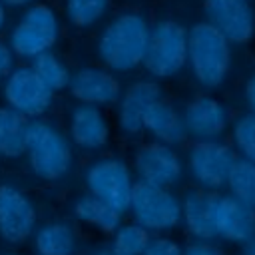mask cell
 <instances>
[{
  "label": "cell",
  "instance_id": "4",
  "mask_svg": "<svg viewBox=\"0 0 255 255\" xmlns=\"http://www.w3.org/2000/svg\"><path fill=\"white\" fill-rule=\"evenodd\" d=\"M187 66V30L175 20H159L149 28L143 68L149 76L173 78Z\"/></svg>",
  "mask_w": 255,
  "mask_h": 255
},
{
  "label": "cell",
  "instance_id": "16",
  "mask_svg": "<svg viewBox=\"0 0 255 255\" xmlns=\"http://www.w3.org/2000/svg\"><path fill=\"white\" fill-rule=\"evenodd\" d=\"M217 201H219V193L203 187L189 189L181 199V221L197 241H209L217 237V229H215Z\"/></svg>",
  "mask_w": 255,
  "mask_h": 255
},
{
  "label": "cell",
  "instance_id": "24",
  "mask_svg": "<svg viewBox=\"0 0 255 255\" xmlns=\"http://www.w3.org/2000/svg\"><path fill=\"white\" fill-rule=\"evenodd\" d=\"M32 68L52 92H60V90L68 88V84H70L72 74L68 72L66 64L52 52H44V54L36 56L32 60Z\"/></svg>",
  "mask_w": 255,
  "mask_h": 255
},
{
  "label": "cell",
  "instance_id": "8",
  "mask_svg": "<svg viewBox=\"0 0 255 255\" xmlns=\"http://www.w3.org/2000/svg\"><path fill=\"white\" fill-rule=\"evenodd\" d=\"M237 155L231 145L221 139L195 141L187 151V169L193 181L209 191H215L227 183L229 171Z\"/></svg>",
  "mask_w": 255,
  "mask_h": 255
},
{
  "label": "cell",
  "instance_id": "29",
  "mask_svg": "<svg viewBox=\"0 0 255 255\" xmlns=\"http://www.w3.org/2000/svg\"><path fill=\"white\" fill-rule=\"evenodd\" d=\"M183 255H223L217 247L209 245L207 241H195V243H189L183 251Z\"/></svg>",
  "mask_w": 255,
  "mask_h": 255
},
{
  "label": "cell",
  "instance_id": "35",
  "mask_svg": "<svg viewBox=\"0 0 255 255\" xmlns=\"http://www.w3.org/2000/svg\"><path fill=\"white\" fill-rule=\"evenodd\" d=\"M4 24H6V10H4V4L0 2V30L4 28Z\"/></svg>",
  "mask_w": 255,
  "mask_h": 255
},
{
  "label": "cell",
  "instance_id": "2",
  "mask_svg": "<svg viewBox=\"0 0 255 255\" xmlns=\"http://www.w3.org/2000/svg\"><path fill=\"white\" fill-rule=\"evenodd\" d=\"M187 66L205 90L219 88L231 68V42L207 20L187 30Z\"/></svg>",
  "mask_w": 255,
  "mask_h": 255
},
{
  "label": "cell",
  "instance_id": "10",
  "mask_svg": "<svg viewBox=\"0 0 255 255\" xmlns=\"http://www.w3.org/2000/svg\"><path fill=\"white\" fill-rule=\"evenodd\" d=\"M133 167L137 173V181L157 185V187H173L183 175V161L179 153L159 141L143 143L135 149Z\"/></svg>",
  "mask_w": 255,
  "mask_h": 255
},
{
  "label": "cell",
  "instance_id": "12",
  "mask_svg": "<svg viewBox=\"0 0 255 255\" xmlns=\"http://www.w3.org/2000/svg\"><path fill=\"white\" fill-rule=\"evenodd\" d=\"M36 225V209L24 191L10 183L0 185V235L8 243H22Z\"/></svg>",
  "mask_w": 255,
  "mask_h": 255
},
{
  "label": "cell",
  "instance_id": "19",
  "mask_svg": "<svg viewBox=\"0 0 255 255\" xmlns=\"http://www.w3.org/2000/svg\"><path fill=\"white\" fill-rule=\"evenodd\" d=\"M143 129L159 143L175 145L181 143L187 135L183 126V116L163 98L151 106V110L145 116Z\"/></svg>",
  "mask_w": 255,
  "mask_h": 255
},
{
  "label": "cell",
  "instance_id": "7",
  "mask_svg": "<svg viewBox=\"0 0 255 255\" xmlns=\"http://www.w3.org/2000/svg\"><path fill=\"white\" fill-rule=\"evenodd\" d=\"M133 175L128 163L120 157L96 159L86 169V187L92 195L106 201L120 213L129 209V199L133 191Z\"/></svg>",
  "mask_w": 255,
  "mask_h": 255
},
{
  "label": "cell",
  "instance_id": "25",
  "mask_svg": "<svg viewBox=\"0 0 255 255\" xmlns=\"http://www.w3.org/2000/svg\"><path fill=\"white\" fill-rule=\"evenodd\" d=\"M149 241L151 235L145 227H141L139 223H126L114 231L112 249L120 255H143Z\"/></svg>",
  "mask_w": 255,
  "mask_h": 255
},
{
  "label": "cell",
  "instance_id": "23",
  "mask_svg": "<svg viewBox=\"0 0 255 255\" xmlns=\"http://www.w3.org/2000/svg\"><path fill=\"white\" fill-rule=\"evenodd\" d=\"M225 185L229 187L235 199L255 209V163L253 161L245 157H237Z\"/></svg>",
  "mask_w": 255,
  "mask_h": 255
},
{
  "label": "cell",
  "instance_id": "9",
  "mask_svg": "<svg viewBox=\"0 0 255 255\" xmlns=\"http://www.w3.org/2000/svg\"><path fill=\"white\" fill-rule=\"evenodd\" d=\"M54 92L40 80L32 66H22L12 70L4 82L6 104L20 112L24 118H40L52 106Z\"/></svg>",
  "mask_w": 255,
  "mask_h": 255
},
{
  "label": "cell",
  "instance_id": "3",
  "mask_svg": "<svg viewBox=\"0 0 255 255\" xmlns=\"http://www.w3.org/2000/svg\"><path fill=\"white\" fill-rule=\"evenodd\" d=\"M26 153L32 171L48 181H56L70 171L72 149L66 135L44 120L28 122Z\"/></svg>",
  "mask_w": 255,
  "mask_h": 255
},
{
  "label": "cell",
  "instance_id": "17",
  "mask_svg": "<svg viewBox=\"0 0 255 255\" xmlns=\"http://www.w3.org/2000/svg\"><path fill=\"white\" fill-rule=\"evenodd\" d=\"M217 237L231 243H245L255 233V209L233 195H219L215 213Z\"/></svg>",
  "mask_w": 255,
  "mask_h": 255
},
{
  "label": "cell",
  "instance_id": "30",
  "mask_svg": "<svg viewBox=\"0 0 255 255\" xmlns=\"http://www.w3.org/2000/svg\"><path fill=\"white\" fill-rule=\"evenodd\" d=\"M12 72V50L0 42V80Z\"/></svg>",
  "mask_w": 255,
  "mask_h": 255
},
{
  "label": "cell",
  "instance_id": "18",
  "mask_svg": "<svg viewBox=\"0 0 255 255\" xmlns=\"http://www.w3.org/2000/svg\"><path fill=\"white\" fill-rule=\"evenodd\" d=\"M70 135L72 141L86 151L102 149L110 139V126L104 112L98 106H76L70 114Z\"/></svg>",
  "mask_w": 255,
  "mask_h": 255
},
{
  "label": "cell",
  "instance_id": "31",
  "mask_svg": "<svg viewBox=\"0 0 255 255\" xmlns=\"http://www.w3.org/2000/svg\"><path fill=\"white\" fill-rule=\"evenodd\" d=\"M245 100H247V106H249L251 114L255 116V74L245 84Z\"/></svg>",
  "mask_w": 255,
  "mask_h": 255
},
{
  "label": "cell",
  "instance_id": "15",
  "mask_svg": "<svg viewBox=\"0 0 255 255\" xmlns=\"http://www.w3.org/2000/svg\"><path fill=\"white\" fill-rule=\"evenodd\" d=\"M72 96L80 104L88 106H110L120 100L122 86L112 70L104 68H80L70 76L68 84Z\"/></svg>",
  "mask_w": 255,
  "mask_h": 255
},
{
  "label": "cell",
  "instance_id": "13",
  "mask_svg": "<svg viewBox=\"0 0 255 255\" xmlns=\"http://www.w3.org/2000/svg\"><path fill=\"white\" fill-rule=\"evenodd\" d=\"M161 100V88L153 80H137L129 84L118 100V128L124 135H137L143 131L147 112Z\"/></svg>",
  "mask_w": 255,
  "mask_h": 255
},
{
  "label": "cell",
  "instance_id": "32",
  "mask_svg": "<svg viewBox=\"0 0 255 255\" xmlns=\"http://www.w3.org/2000/svg\"><path fill=\"white\" fill-rule=\"evenodd\" d=\"M243 255H255V233L245 241V247H243Z\"/></svg>",
  "mask_w": 255,
  "mask_h": 255
},
{
  "label": "cell",
  "instance_id": "5",
  "mask_svg": "<svg viewBox=\"0 0 255 255\" xmlns=\"http://www.w3.org/2000/svg\"><path fill=\"white\" fill-rule=\"evenodd\" d=\"M129 211L147 231H169L181 223V199L167 187L135 181Z\"/></svg>",
  "mask_w": 255,
  "mask_h": 255
},
{
  "label": "cell",
  "instance_id": "27",
  "mask_svg": "<svg viewBox=\"0 0 255 255\" xmlns=\"http://www.w3.org/2000/svg\"><path fill=\"white\" fill-rule=\"evenodd\" d=\"M231 133H233V143L241 153V157L255 163V116L253 114L239 116L233 122Z\"/></svg>",
  "mask_w": 255,
  "mask_h": 255
},
{
  "label": "cell",
  "instance_id": "1",
  "mask_svg": "<svg viewBox=\"0 0 255 255\" xmlns=\"http://www.w3.org/2000/svg\"><path fill=\"white\" fill-rule=\"evenodd\" d=\"M149 24L137 12H122L114 16L98 38V58L112 72H131L143 64Z\"/></svg>",
  "mask_w": 255,
  "mask_h": 255
},
{
  "label": "cell",
  "instance_id": "14",
  "mask_svg": "<svg viewBox=\"0 0 255 255\" xmlns=\"http://www.w3.org/2000/svg\"><path fill=\"white\" fill-rule=\"evenodd\" d=\"M183 126H185L187 135L195 137L197 141L219 139L229 126L227 110L219 100L207 94H199L185 104Z\"/></svg>",
  "mask_w": 255,
  "mask_h": 255
},
{
  "label": "cell",
  "instance_id": "21",
  "mask_svg": "<svg viewBox=\"0 0 255 255\" xmlns=\"http://www.w3.org/2000/svg\"><path fill=\"white\" fill-rule=\"evenodd\" d=\"M28 118L10 106L0 108V155L18 157L26 151Z\"/></svg>",
  "mask_w": 255,
  "mask_h": 255
},
{
  "label": "cell",
  "instance_id": "28",
  "mask_svg": "<svg viewBox=\"0 0 255 255\" xmlns=\"http://www.w3.org/2000/svg\"><path fill=\"white\" fill-rule=\"evenodd\" d=\"M143 255H183V251L179 243L169 237H153L145 247Z\"/></svg>",
  "mask_w": 255,
  "mask_h": 255
},
{
  "label": "cell",
  "instance_id": "33",
  "mask_svg": "<svg viewBox=\"0 0 255 255\" xmlns=\"http://www.w3.org/2000/svg\"><path fill=\"white\" fill-rule=\"evenodd\" d=\"M2 4H6V6H26V4H30L32 0H0Z\"/></svg>",
  "mask_w": 255,
  "mask_h": 255
},
{
  "label": "cell",
  "instance_id": "26",
  "mask_svg": "<svg viewBox=\"0 0 255 255\" xmlns=\"http://www.w3.org/2000/svg\"><path fill=\"white\" fill-rule=\"evenodd\" d=\"M110 0H66V16L78 28L94 26L108 12Z\"/></svg>",
  "mask_w": 255,
  "mask_h": 255
},
{
  "label": "cell",
  "instance_id": "22",
  "mask_svg": "<svg viewBox=\"0 0 255 255\" xmlns=\"http://www.w3.org/2000/svg\"><path fill=\"white\" fill-rule=\"evenodd\" d=\"M76 247V235L68 223H48L36 231L38 255H72Z\"/></svg>",
  "mask_w": 255,
  "mask_h": 255
},
{
  "label": "cell",
  "instance_id": "34",
  "mask_svg": "<svg viewBox=\"0 0 255 255\" xmlns=\"http://www.w3.org/2000/svg\"><path fill=\"white\" fill-rule=\"evenodd\" d=\"M92 255H120V253H116L112 247H102V249H98V251H94Z\"/></svg>",
  "mask_w": 255,
  "mask_h": 255
},
{
  "label": "cell",
  "instance_id": "11",
  "mask_svg": "<svg viewBox=\"0 0 255 255\" xmlns=\"http://www.w3.org/2000/svg\"><path fill=\"white\" fill-rule=\"evenodd\" d=\"M203 12L231 44H247L255 34L251 0H203Z\"/></svg>",
  "mask_w": 255,
  "mask_h": 255
},
{
  "label": "cell",
  "instance_id": "36",
  "mask_svg": "<svg viewBox=\"0 0 255 255\" xmlns=\"http://www.w3.org/2000/svg\"><path fill=\"white\" fill-rule=\"evenodd\" d=\"M10 255H12V253H10Z\"/></svg>",
  "mask_w": 255,
  "mask_h": 255
},
{
  "label": "cell",
  "instance_id": "6",
  "mask_svg": "<svg viewBox=\"0 0 255 255\" xmlns=\"http://www.w3.org/2000/svg\"><path fill=\"white\" fill-rule=\"evenodd\" d=\"M58 32L60 22L56 12L46 4H32L10 32V50L20 58L34 60L36 56L50 52L58 40Z\"/></svg>",
  "mask_w": 255,
  "mask_h": 255
},
{
  "label": "cell",
  "instance_id": "20",
  "mask_svg": "<svg viewBox=\"0 0 255 255\" xmlns=\"http://www.w3.org/2000/svg\"><path fill=\"white\" fill-rule=\"evenodd\" d=\"M74 215L102 233H114L122 225V213L92 193L82 195L74 203Z\"/></svg>",
  "mask_w": 255,
  "mask_h": 255
}]
</instances>
